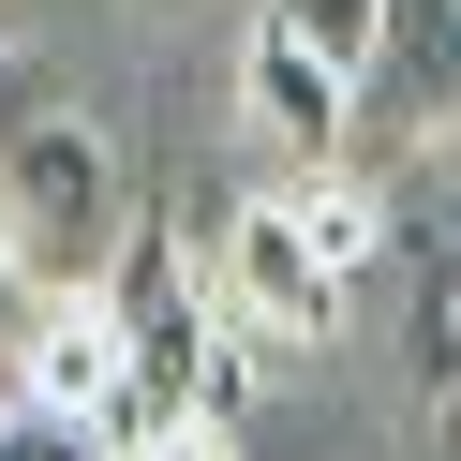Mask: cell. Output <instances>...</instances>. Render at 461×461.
Listing matches in <instances>:
<instances>
[{
	"mask_svg": "<svg viewBox=\"0 0 461 461\" xmlns=\"http://www.w3.org/2000/svg\"><path fill=\"white\" fill-rule=\"evenodd\" d=\"M0 253L31 268V298H104L134 253V179L120 134L60 90V75H0Z\"/></svg>",
	"mask_w": 461,
	"mask_h": 461,
	"instance_id": "6da1fadb",
	"label": "cell"
},
{
	"mask_svg": "<svg viewBox=\"0 0 461 461\" xmlns=\"http://www.w3.org/2000/svg\"><path fill=\"white\" fill-rule=\"evenodd\" d=\"M104 312H120V431L239 417V357H253V342L223 328V283L194 268L164 223H134V253H120V283H104Z\"/></svg>",
	"mask_w": 461,
	"mask_h": 461,
	"instance_id": "7a4b0ae2",
	"label": "cell"
},
{
	"mask_svg": "<svg viewBox=\"0 0 461 461\" xmlns=\"http://www.w3.org/2000/svg\"><path fill=\"white\" fill-rule=\"evenodd\" d=\"M357 104H372V75H342L328 45H298L283 15H253V45H239V120H253V149H268L283 179H328V164L357 149Z\"/></svg>",
	"mask_w": 461,
	"mask_h": 461,
	"instance_id": "3957f363",
	"label": "cell"
},
{
	"mask_svg": "<svg viewBox=\"0 0 461 461\" xmlns=\"http://www.w3.org/2000/svg\"><path fill=\"white\" fill-rule=\"evenodd\" d=\"M209 283H223V328H239V342H328L342 298H357V283L312 253V223L283 209V194H253V209L223 223V268Z\"/></svg>",
	"mask_w": 461,
	"mask_h": 461,
	"instance_id": "277c9868",
	"label": "cell"
},
{
	"mask_svg": "<svg viewBox=\"0 0 461 461\" xmlns=\"http://www.w3.org/2000/svg\"><path fill=\"white\" fill-rule=\"evenodd\" d=\"M372 104H402L417 134H447V149H461V0H387Z\"/></svg>",
	"mask_w": 461,
	"mask_h": 461,
	"instance_id": "5b68a950",
	"label": "cell"
},
{
	"mask_svg": "<svg viewBox=\"0 0 461 461\" xmlns=\"http://www.w3.org/2000/svg\"><path fill=\"white\" fill-rule=\"evenodd\" d=\"M31 402L120 431V312H104V298H45V328H31Z\"/></svg>",
	"mask_w": 461,
	"mask_h": 461,
	"instance_id": "8992f818",
	"label": "cell"
},
{
	"mask_svg": "<svg viewBox=\"0 0 461 461\" xmlns=\"http://www.w3.org/2000/svg\"><path fill=\"white\" fill-rule=\"evenodd\" d=\"M283 209H298V223H312V253H328V268H342V283H357V268H372V253H387V209H372V194H357V179H342V164H328V179H283Z\"/></svg>",
	"mask_w": 461,
	"mask_h": 461,
	"instance_id": "52a82bcc",
	"label": "cell"
},
{
	"mask_svg": "<svg viewBox=\"0 0 461 461\" xmlns=\"http://www.w3.org/2000/svg\"><path fill=\"white\" fill-rule=\"evenodd\" d=\"M402 342H417V387L461 417V253H431V268H417V328H402Z\"/></svg>",
	"mask_w": 461,
	"mask_h": 461,
	"instance_id": "ba28073f",
	"label": "cell"
},
{
	"mask_svg": "<svg viewBox=\"0 0 461 461\" xmlns=\"http://www.w3.org/2000/svg\"><path fill=\"white\" fill-rule=\"evenodd\" d=\"M298 45H328L342 75H372V45H387V0H268Z\"/></svg>",
	"mask_w": 461,
	"mask_h": 461,
	"instance_id": "9c48e42d",
	"label": "cell"
},
{
	"mask_svg": "<svg viewBox=\"0 0 461 461\" xmlns=\"http://www.w3.org/2000/svg\"><path fill=\"white\" fill-rule=\"evenodd\" d=\"M0 461H120V431L60 417V402H0Z\"/></svg>",
	"mask_w": 461,
	"mask_h": 461,
	"instance_id": "30bf717a",
	"label": "cell"
},
{
	"mask_svg": "<svg viewBox=\"0 0 461 461\" xmlns=\"http://www.w3.org/2000/svg\"><path fill=\"white\" fill-rule=\"evenodd\" d=\"M31 328H45V298H31V268L0 253V402H31Z\"/></svg>",
	"mask_w": 461,
	"mask_h": 461,
	"instance_id": "8fae6325",
	"label": "cell"
},
{
	"mask_svg": "<svg viewBox=\"0 0 461 461\" xmlns=\"http://www.w3.org/2000/svg\"><path fill=\"white\" fill-rule=\"evenodd\" d=\"M120 461H239V417H164V431H120Z\"/></svg>",
	"mask_w": 461,
	"mask_h": 461,
	"instance_id": "7c38bea8",
	"label": "cell"
},
{
	"mask_svg": "<svg viewBox=\"0 0 461 461\" xmlns=\"http://www.w3.org/2000/svg\"><path fill=\"white\" fill-rule=\"evenodd\" d=\"M149 15H194V0H149Z\"/></svg>",
	"mask_w": 461,
	"mask_h": 461,
	"instance_id": "4fadbf2b",
	"label": "cell"
},
{
	"mask_svg": "<svg viewBox=\"0 0 461 461\" xmlns=\"http://www.w3.org/2000/svg\"><path fill=\"white\" fill-rule=\"evenodd\" d=\"M0 75H15V45H0Z\"/></svg>",
	"mask_w": 461,
	"mask_h": 461,
	"instance_id": "5bb4252c",
	"label": "cell"
}]
</instances>
